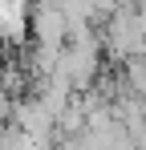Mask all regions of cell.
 I'll return each mask as SVG.
<instances>
[{"label": "cell", "instance_id": "obj_1", "mask_svg": "<svg viewBox=\"0 0 146 150\" xmlns=\"http://www.w3.org/2000/svg\"><path fill=\"white\" fill-rule=\"evenodd\" d=\"M33 45H41V49H65L69 45V21H65V12L57 8V4H37V12H33Z\"/></svg>", "mask_w": 146, "mask_h": 150}, {"label": "cell", "instance_id": "obj_2", "mask_svg": "<svg viewBox=\"0 0 146 150\" xmlns=\"http://www.w3.org/2000/svg\"><path fill=\"white\" fill-rule=\"evenodd\" d=\"M8 126H12V98H4V93H0V134H4Z\"/></svg>", "mask_w": 146, "mask_h": 150}]
</instances>
